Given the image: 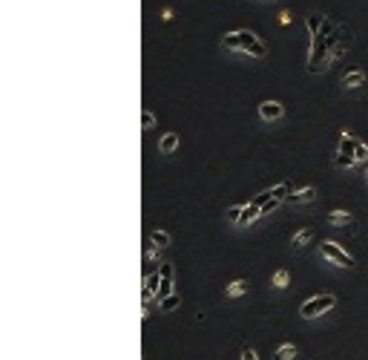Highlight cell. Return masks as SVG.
I'll return each mask as SVG.
<instances>
[{
  "label": "cell",
  "mask_w": 368,
  "mask_h": 360,
  "mask_svg": "<svg viewBox=\"0 0 368 360\" xmlns=\"http://www.w3.org/2000/svg\"><path fill=\"white\" fill-rule=\"evenodd\" d=\"M311 239H314V231H311V228H305V231H299V234L294 236V248H302V245H308Z\"/></svg>",
  "instance_id": "18"
},
{
  "label": "cell",
  "mask_w": 368,
  "mask_h": 360,
  "mask_svg": "<svg viewBox=\"0 0 368 360\" xmlns=\"http://www.w3.org/2000/svg\"><path fill=\"white\" fill-rule=\"evenodd\" d=\"M316 196V190L314 188H305V190H297V193H291V202H311V199Z\"/></svg>",
  "instance_id": "15"
},
{
  "label": "cell",
  "mask_w": 368,
  "mask_h": 360,
  "mask_svg": "<svg viewBox=\"0 0 368 360\" xmlns=\"http://www.w3.org/2000/svg\"><path fill=\"white\" fill-rule=\"evenodd\" d=\"M176 147H179V135L176 133L161 135V141H158V150H161V153H176Z\"/></svg>",
  "instance_id": "8"
},
{
  "label": "cell",
  "mask_w": 368,
  "mask_h": 360,
  "mask_svg": "<svg viewBox=\"0 0 368 360\" xmlns=\"http://www.w3.org/2000/svg\"><path fill=\"white\" fill-rule=\"evenodd\" d=\"M297 357V346L294 343H282L276 349V354H273V360H294Z\"/></svg>",
  "instance_id": "10"
},
{
  "label": "cell",
  "mask_w": 368,
  "mask_h": 360,
  "mask_svg": "<svg viewBox=\"0 0 368 360\" xmlns=\"http://www.w3.org/2000/svg\"><path fill=\"white\" fill-rule=\"evenodd\" d=\"M334 29H337V26H334L331 20L325 18V20H322V29H319V35H322V38H328V35H334Z\"/></svg>",
  "instance_id": "23"
},
{
  "label": "cell",
  "mask_w": 368,
  "mask_h": 360,
  "mask_svg": "<svg viewBox=\"0 0 368 360\" xmlns=\"http://www.w3.org/2000/svg\"><path fill=\"white\" fill-rule=\"evenodd\" d=\"M325 44H328V52H331V58H340V55L345 52V49H348V44H351L348 29L337 26V29H334V35L325 38Z\"/></svg>",
  "instance_id": "3"
},
{
  "label": "cell",
  "mask_w": 368,
  "mask_h": 360,
  "mask_svg": "<svg viewBox=\"0 0 368 360\" xmlns=\"http://www.w3.org/2000/svg\"><path fill=\"white\" fill-rule=\"evenodd\" d=\"M354 159H357L359 164H365L368 162V147L362 141H357V147H354Z\"/></svg>",
  "instance_id": "21"
},
{
  "label": "cell",
  "mask_w": 368,
  "mask_h": 360,
  "mask_svg": "<svg viewBox=\"0 0 368 360\" xmlns=\"http://www.w3.org/2000/svg\"><path fill=\"white\" fill-rule=\"evenodd\" d=\"M242 360H259V357H256V351H253L251 346H244V349H242Z\"/></svg>",
  "instance_id": "26"
},
{
  "label": "cell",
  "mask_w": 368,
  "mask_h": 360,
  "mask_svg": "<svg viewBox=\"0 0 368 360\" xmlns=\"http://www.w3.org/2000/svg\"><path fill=\"white\" fill-rule=\"evenodd\" d=\"M334 162H337V167H351V164H357V159H354L351 153H337Z\"/></svg>",
  "instance_id": "22"
},
{
  "label": "cell",
  "mask_w": 368,
  "mask_h": 360,
  "mask_svg": "<svg viewBox=\"0 0 368 360\" xmlns=\"http://www.w3.org/2000/svg\"><path fill=\"white\" fill-rule=\"evenodd\" d=\"M256 216H262V205L256 202V199H251V205L242 207V213H239V222H236V225H251Z\"/></svg>",
  "instance_id": "6"
},
{
  "label": "cell",
  "mask_w": 368,
  "mask_h": 360,
  "mask_svg": "<svg viewBox=\"0 0 368 360\" xmlns=\"http://www.w3.org/2000/svg\"><path fill=\"white\" fill-rule=\"evenodd\" d=\"M334 306H337V297L325 291V294H319V297L305 300V303H302V308H299V314L311 320V317H316V314H325V311H331Z\"/></svg>",
  "instance_id": "2"
},
{
  "label": "cell",
  "mask_w": 368,
  "mask_h": 360,
  "mask_svg": "<svg viewBox=\"0 0 368 360\" xmlns=\"http://www.w3.org/2000/svg\"><path fill=\"white\" fill-rule=\"evenodd\" d=\"M179 306H181V297H179V294H170V297H164L161 303H158V308H161V311H176Z\"/></svg>",
  "instance_id": "13"
},
{
  "label": "cell",
  "mask_w": 368,
  "mask_h": 360,
  "mask_svg": "<svg viewBox=\"0 0 368 360\" xmlns=\"http://www.w3.org/2000/svg\"><path fill=\"white\" fill-rule=\"evenodd\" d=\"M322 15H308V35L311 38H316L319 35V29H322Z\"/></svg>",
  "instance_id": "12"
},
{
  "label": "cell",
  "mask_w": 368,
  "mask_h": 360,
  "mask_svg": "<svg viewBox=\"0 0 368 360\" xmlns=\"http://www.w3.org/2000/svg\"><path fill=\"white\" fill-rule=\"evenodd\" d=\"M242 207H244V205H233L230 210H227V216H230L233 222H239V213H242Z\"/></svg>",
  "instance_id": "25"
},
{
  "label": "cell",
  "mask_w": 368,
  "mask_h": 360,
  "mask_svg": "<svg viewBox=\"0 0 368 360\" xmlns=\"http://www.w3.org/2000/svg\"><path fill=\"white\" fill-rule=\"evenodd\" d=\"M276 205H279V199H270V202H265V205H262V216H265V213H270V210H273Z\"/></svg>",
  "instance_id": "27"
},
{
  "label": "cell",
  "mask_w": 368,
  "mask_h": 360,
  "mask_svg": "<svg viewBox=\"0 0 368 360\" xmlns=\"http://www.w3.org/2000/svg\"><path fill=\"white\" fill-rule=\"evenodd\" d=\"M288 282H291V274H288L285 268H282V271H276V274H273V288H285Z\"/></svg>",
  "instance_id": "20"
},
{
  "label": "cell",
  "mask_w": 368,
  "mask_h": 360,
  "mask_svg": "<svg viewBox=\"0 0 368 360\" xmlns=\"http://www.w3.org/2000/svg\"><path fill=\"white\" fill-rule=\"evenodd\" d=\"M259 116L265 118V121H276V118H282V104H279V101H262Z\"/></svg>",
  "instance_id": "5"
},
{
  "label": "cell",
  "mask_w": 368,
  "mask_h": 360,
  "mask_svg": "<svg viewBox=\"0 0 368 360\" xmlns=\"http://www.w3.org/2000/svg\"><path fill=\"white\" fill-rule=\"evenodd\" d=\"M328 222H331V225H348L351 213H345V210H331V213H328Z\"/></svg>",
  "instance_id": "14"
},
{
  "label": "cell",
  "mask_w": 368,
  "mask_h": 360,
  "mask_svg": "<svg viewBox=\"0 0 368 360\" xmlns=\"http://www.w3.org/2000/svg\"><path fill=\"white\" fill-rule=\"evenodd\" d=\"M173 288H176V277H161V285H158V303H161L164 297H170V294H176Z\"/></svg>",
  "instance_id": "11"
},
{
  "label": "cell",
  "mask_w": 368,
  "mask_h": 360,
  "mask_svg": "<svg viewBox=\"0 0 368 360\" xmlns=\"http://www.w3.org/2000/svg\"><path fill=\"white\" fill-rule=\"evenodd\" d=\"M291 193H294V190H291V185H288V182H282V185H276V188L270 190V196L279 199V202H282V199H288Z\"/></svg>",
  "instance_id": "17"
},
{
  "label": "cell",
  "mask_w": 368,
  "mask_h": 360,
  "mask_svg": "<svg viewBox=\"0 0 368 360\" xmlns=\"http://www.w3.org/2000/svg\"><path fill=\"white\" fill-rule=\"evenodd\" d=\"M359 138H354V135L348 133V130H342V138H340V153H351L354 156V147H357Z\"/></svg>",
  "instance_id": "9"
},
{
  "label": "cell",
  "mask_w": 368,
  "mask_h": 360,
  "mask_svg": "<svg viewBox=\"0 0 368 360\" xmlns=\"http://www.w3.org/2000/svg\"><path fill=\"white\" fill-rule=\"evenodd\" d=\"M150 242L164 248V245H170V234H167V231H153V234H150Z\"/></svg>",
  "instance_id": "19"
},
{
  "label": "cell",
  "mask_w": 368,
  "mask_h": 360,
  "mask_svg": "<svg viewBox=\"0 0 368 360\" xmlns=\"http://www.w3.org/2000/svg\"><path fill=\"white\" fill-rule=\"evenodd\" d=\"M141 124H144V130H150V127L155 124V118H153V113H144V116H141Z\"/></svg>",
  "instance_id": "24"
},
{
  "label": "cell",
  "mask_w": 368,
  "mask_h": 360,
  "mask_svg": "<svg viewBox=\"0 0 368 360\" xmlns=\"http://www.w3.org/2000/svg\"><path fill=\"white\" fill-rule=\"evenodd\" d=\"M359 84H365V72H362V69H351V72L342 75V87L354 90V87H359Z\"/></svg>",
  "instance_id": "7"
},
{
  "label": "cell",
  "mask_w": 368,
  "mask_h": 360,
  "mask_svg": "<svg viewBox=\"0 0 368 360\" xmlns=\"http://www.w3.org/2000/svg\"><path fill=\"white\" fill-rule=\"evenodd\" d=\"M244 291H248V282H244V279H236V282L227 285V297H242Z\"/></svg>",
  "instance_id": "16"
},
{
  "label": "cell",
  "mask_w": 368,
  "mask_h": 360,
  "mask_svg": "<svg viewBox=\"0 0 368 360\" xmlns=\"http://www.w3.org/2000/svg\"><path fill=\"white\" fill-rule=\"evenodd\" d=\"M319 254H322L325 260L337 262V265H345V268H354V265H357L354 257H348V254L342 251V248H337L334 242H322V245H319Z\"/></svg>",
  "instance_id": "4"
},
{
  "label": "cell",
  "mask_w": 368,
  "mask_h": 360,
  "mask_svg": "<svg viewBox=\"0 0 368 360\" xmlns=\"http://www.w3.org/2000/svg\"><path fill=\"white\" fill-rule=\"evenodd\" d=\"M225 46L227 49H236V52H248L253 58H265L268 55V46L262 44L253 32H248V29H239V32L225 35Z\"/></svg>",
  "instance_id": "1"
}]
</instances>
